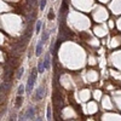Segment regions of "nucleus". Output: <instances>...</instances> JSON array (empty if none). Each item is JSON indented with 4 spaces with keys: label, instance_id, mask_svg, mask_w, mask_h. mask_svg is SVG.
<instances>
[{
    "label": "nucleus",
    "instance_id": "10",
    "mask_svg": "<svg viewBox=\"0 0 121 121\" xmlns=\"http://www.w3.org/2000/svg\"><path fill=\"white\" fill-rule=\"evenodd\" d=\"M46 1H47V0H40V1H39V7H40V10H41V11H43V10L45 9V6H46Z\"/></svg>",
    "mask_w": 121,
    "mask_h": 121
},
{
    "label": "nucleus",
    "instance_id": "7",
    "mask_svg": "<svg viewBox=\"0 0 121 121\" xmlns=\"http://www.w3.org/2000/svg\"><path fill=\"white\" fill-rule=\"evenodd\" d=\"M50 53H47L46 56H45V59H44V63H45V67H46V69H48L50 68Z\"/></svg>",
    "mask_w": 121,
    "mask_h": 121
},
{
    "label": "nucleus",
    "instance_id": "8",
    "mask_svg": "<svg viewBox=\"0 0 121 121\" xmlns=\"http://www.w3.org/2000/svg\"><path fill=\"white\" fill-rule=\"evenodd\" d=\"M24 92H26V87H24L23 85H19V86H18V90H17V95L21 96V95H23Z\"/></svg>",
    "mask_w": 121,
    "mask_h": 121
},
{
    "label": "nucleus",
    "instance_id": "15",
    "mask_svg": "<svg viewBox=\"0 0 121 121\" xmlns=\"http://www.w3.org/2000/svg\"><path fill=\"white\" fill-rule=\"evenodd\" d=\"M35 1H36V0H32V3H30V4H32V5H34V4H35Z\"/></svg>",
    "mask_w": 121,
    "mask_h": 121
},
{
    "label": "nucleus",
    "instance_id": "12",
    "mask_svg": "<svg viewBox=\"0 0 121 121\" xmlns=\"http://www.w3.org/2000/svg\"><path fill=\"white\" fill-rule=\"evenodd\" d=\"M46 117L47 120H51V107H47V110H46Z\"/></svg>",
    "mask_w": 121,
    "mask_h": 121
},
{
    "label": "nucleus",
    "instance_id": "6",
    "mask_svg": "<svg viewBox=\"0 0 121 121\" xmlns=\"http://www.w3.org/2000/svg\"><path fill=\"white\" fill-rule=\"evenodd\" d=\"M48 38H50V32H48V30H44V32H41V40L44 43L47 41Z\"/></svg>",
    "mask_w": 121,
    "mask_h": 121
},
{
    "label": "nucleus",
    "instance_id": "2",
    "mask_svg": "<svg viewBox=\"0 0 121 121\" xmlns=\"http://www.w3.org/2000/svg\"><path fill=\"white\" fill-rule=\"evenodd\" d=\"M34 117H35V109L34 107H29L27 112L23 114V116H21V120H32Z\"/></svg>",
    "mask_w": 121,
    "mask_h": 121
},
{
    "label": "nucleus",
    "instance_id": "11",
    "mask_svg": "<svg viewBox=\"0 0 121 121\" xmlns=\"http://www.w3.org/2000/svg\"><path fill=\"white\" fill-rule=\"evenodd\" d=\"M23 74H24V69H23V68H19V69H18V73H17V75H16V78L19 80V79L22 78Z\"/></svg>",
    "mask_w": 121,
    "mask_h": 121
},
{
    "label": "nucleus",
    "instance_id": "5",
    "mask_svg": "<svg viewBox=\"0 0 121 121\" xmlns=\"http://www.w3.org/2000/svg\"><path fill=\"white\" fill-rule=\"evenodd\" d=\"M45 69H46V67H45L44 60H39V63H38V72L43 74L45 72Z\"/></svg>",
    "mask_w": 121,
    "mask_h": 121
},
{
    "label": "nucleus",
    "instance_id": "14",
    "mask_svg": "<svg viewBox=\"0 0 121 121\" xmlns=\"http://www.w3.org/2000/svg\"><path fill=\"white\" fill-rule=\"evenodd\" d=\"M21 103H22V98H21V97H18V98H17V103H16V105L19 107V105H21Z\"/></svg>",
    "mask_w": 121,
    "mask_h": 121
},
{
    "label": "nucleus",
    "instance_id": "9",
    "mask_svg": "<svg viewBox=\"0 0 121 121\" xmlns=\"http://www.w3.org/2000/svg\"><path fill=\"white\" fill-rule=\"evenodd\" d=\"M41 27H43V22H41V21H38V22H36V28H35V33H36V34L40 33Z\"/></svg>",
    "mask_w": 121,
    "mask_h": 121
},
{
    "label": "nucleus",
    "instance_id": "13",
    "mask_svg": "<svg viewBox=\"0 0 121 121\" xmlns=\"http://www.w3.org/2000/svg\"><path fill=\"white\" fill-rule=\"evenodd\" d=\"M48 19H52L53 17H55V15H53V11H52V10H50V12H48Z\"/></svg>",
    "mask_w": 121,
    "mask_h": 121
},
{
    "label": "nucleus",
    "instance_id": "1",
    "mask_svg": "<svg viewBox=\"0 0 121 121\" xmlns=\"http://www.w3.org/2000/svg\"><path fill=\"white\" fill-rule=\"evenodd\" d=\"M38 69H32V73H30L29 78H28V81H27V86H26V92L28 95L32 93V90L34 87L35 84V80H36V75H38Z\"/></svg>",
    "mask_w": 121,
    "mask_h": 121
},
{
    "label": "nucleus",
    "instance_id": "4",
    "mask_svg": "<svg viewBox=\"0 0 121 121\" xmlns=\"http://www.w3.org/2000/svg\"><path fill=\"white\" fill-rule=\"evenodd\" d=\"M43 45H44V41L40 39L39 43L36 44V48H35V56L36 57H39L40 55H41V52H43Z\"/></svg>",
    "mask_w": 121,
    "mask_h": 121
},
{
    "label": "nucleus",
    "instance_id": "3",
    "mask_svg": "<svg viewBox=\"0 0 121 121\" xmlns=\"http://www.w3.org/2000/svg\"><path fill=\"white\" fill-rule=\"evenodd\" d=\"M44 96H45V88L40 86V87L36 90V93H35V99H36V100H40V99H41Z\"/></svg>",
    "mask_w": 121,
    "mask_h": 121
}]
</instances>
